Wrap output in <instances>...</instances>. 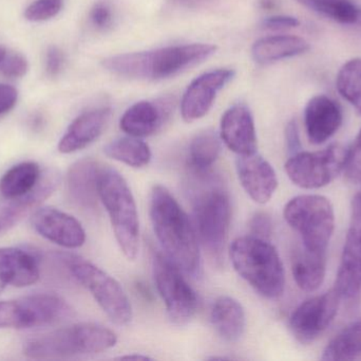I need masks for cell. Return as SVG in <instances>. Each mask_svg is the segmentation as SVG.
Segmentation results:
<instances>
[{"label":"cell","mask_w":361,"mask_h":361,"mask_svg":"<svg viewBox=\"0 0 361 361\" xmlns=\"http://www.w3.org/2000/svg\"><path fill=\"white\" fill-rule=\"evenodd\" d=\"M106 156L133 169L147 167L152 160L149 146L141 138L123 137L112 140L104 148Z\"/></svg>","instance_id":"28"},{"label":"cell","mask_w":361,"mask_h":361,"mask_svg":"<svg viewBox=\"0 0 361 361\" xmlns=\"http://www.w3.org/2000/svg\"><path fill=\"white\" fill-rule=\"evenodd\" d=\"M59 184V174L54 170H47L37 186L25 196L6 199L0 205V235L16 226L34 208L50 197Z\"/></svg>","instance_id":"19"},{"label":"cell","mask_w":361,"mask_h":361,"mask_svg":"<svg viewBox=\"0 0 361 361\" xmlns=\"http://www.w3.org/2000/svg\"><path fill=\"white\" fill-rule=\"evenodd\" d=\"M65 63V57L61 49L57 47H50L46 55L47 73L50 76H56L61 73Z\"/></svg>","instance_id":"38"},{"label":"cell","mask_w":361,"mask_h":361,"mask_svg":"<svg viewBox=\"0 0 361 361\" xmlns=\"http://www.w3.org/2000/svg\"><path fill=\"white\" fill-rule=\"evenodd\" d=\"M345 178L350 184H361V129L351 148L347 150Z\"/></svg>","instance_id":"34"},{"label":"cell","mask_w":361,"mask_h":361,"mask_svg":"<svg viewBox=\"0 0 361 361\" xmlns=\"http://www.w3.org/2000/svg\"><path fill=\"white\" fill-rule=\"evenodd\" d=\"M90 17L95 27L99 29H105L111 23L112 13L106 4H99L93 6Z\"/></svg>","instance_id":"40"},{"label":"cell","mask_w":361,"mask_h":361,"mask_svg":"<svg viewBox=\"0 0 361 361\" xmlns=\"http://www.w3.org/2000/svg\"><path fill=\"white\" fill-rule=\"evenodd\" d=\"M42 173L35 162H23L11 167L0 179V194L6 199H18L31 192Z\"/></svg>","instance_id":"27"},{"label":"cell","mask_w":361,"mask_h":361,"mask_svg":"<svg viewBox=\"0 0 361 361\" xmlns=\"http://www.w3.org/2000/svg\"><path fill=\"white\" fill-rule=\"evenodd\" d=\"M63 0H36L27 6L25 18L31 21H44L56 16L63 8Z\"/></svg>","instance_id":"33"},{"label":"cell","mask_w":361,"mask_h":361,"mask_svg":"<svg viewBox=\"0 0 361 361\" xmlns=\"http://www.w3.org/2000/svg\"><path fill=\"white\" fill-rule=\"evenodd\" d=\"M97 188L121 251L135 261L140 251V220L131 189L116 169L105 165L99 167Z\"/></svg>","instance_id":"5"},{"label":"cell","mask_w":361,"mask_h":361,"mask_svg":"<svg viewBox=\"0 0 361 361\" xmlns=\"http://www.w3.org/2000/svg\"><path fill=\"white\" fill-rule=\"evenodd\" d=\"M27 61L21 54H10L0 63V72L6 78H16L25 76L27 71Z\"/></svg>","instance_id":"35"},{"label":"cell","mask_w":361,"mask_h":361,"mask_svg":"<svg viewBox=\"0 0 361 361\" xmlns=\"http://www.w3.org/2000/svg\"><path fill=\"white\" fill-rule=\"evenodd\" d=\"M154 283L173 324L184 326L197 313V294L183 276V271L166 256L154 254L152 261Z\"/></svg>","instance_id":"10"},{"label":"cell","mask_w":361,"mask_h":361,"mask_svg":"<svg viewBox=\"0 0 361 361\" xmlns=\"http://www.w3.org/2000/svg\"><path fill=\"white\" fill-rule=\"evenodd\" d=\"M6 49L4 48V47H0V63H1L2 59L6 57Z\"/></svg>","instance_id":"44"},{"label":"cell","mask_w":361,"mask_h":361,"mask_svg":"<svg viewBox=\"0 0 361 361\" xmlns=\"http://www.w3.org/2000/svg\"><path fill=\"white\" fill-rule=\"evenodd\" d=\"M210 321L216 332L229 343L239 341L245 332V311L241 303L231 297H219L214 301Z\"/></svg>","instance_id":"24"},{"label":"cell","mask_w":361,"mask_h":361,"mask_svg":"<svg viewBox=\"0 0 361 361\" xmlns=\"http://www.w3.org/2000/svg\"><path fill=\"white\" fill-rule=\"evenodd\" d=\"M334 290L347 300L361 292V193L352 201L351 220Z\"/></svg>","instance_id":"13"},{"label":"cell","mask_w":361,"mask_h":361,"mask_svg":"<svg viewBox=\"0 0 361 361\" xmlns=\"http://www.w3.org/2000/svg\"><path fill=\"white\" fill-rule=\"evenodd\" d=\"M235 74L233 69H216L193 80L180 101V114L184 121L193 122L206 116L218 93L233 80Z\"/></svg>","instance_id":"14"},{"label":"cell","mask_w":361,"mask_h":361,"mask_svg":"<svg viewBox=\"0 0 361 361\" xmlns=\"http://www.w3.org/2000/svg\"><path fill=\"white\" fill-rule=\"evenodd\" d=\"M110 116V108H97L78 116L59 141V152L71 154L90 146L105 131Z\"/></svg>","instance_id":"21"},{"label":"cell","mask_w":361,"mask_h":361,"mask_svg":"<svg viewBox=\"0 0 361 361\" xmlns=\"http://www.w3.org/2000/svg\"><path fill=\"white\" fill-rule=\"evenodd\" d=\"M231 222L228 193L220 186L202 189L193 201V225L209 258L222 263Z\"/></svg>","instance_id":"6"},{"label":"cell","mask_w":361,"mask_h":361,"mask_svg":"<svg viewBox=\"0 0 361 361\" xmlns=\"http://www.w3.org/2000/svg\"><path fill=\"white\" fill-rule=\"evenodd\" d=\"M286 146L288 150L293 155L298 153L300 150V137H299L298 126H297L296 121H290L286 129Z\"/></svg>","instance_id":"41"},{"label":"cell","mask_w":361,"mask_h":361,"mask_svg":"<svg viewBox=\"0 0 361 361\" xmlns=\"http://www.w3.org/2000/svg\"><path fill=\"white\" fill-rule=\"evenodd\" d=\"M212 44H188L156 50L124 53L103 59L110 73L130 80H163L209 59L216 53Z\"/></svg>","instance_id":"2"},{"label":"cell","mask_w":361,"mask_h":361,"mask_svg":"<svg viewBox=\"0 0 361 361\" xmlns=\"http://www.w3.org/2000/svg\"><path fill=\"white\" fill-rule=\"evenodd\" d=\"M150 220L164 254L183 273L197 276L201 252L195 225L177 199L164 186H154L150 194Z\"/></svg>","instance_id":"1"},{"label":"cell","mask_w":361,"mask_h":361,"mask_svg":"<svg viewBox=\"0 0 361 361\" xmlns=\"http://www.w3.org/2000/svg\"><path fill=\"white\" fill-rule=\"evenodd\" d=\"M305 38L296 35H273L257 40L252 48V59L260 65L303 54L310 50Z\"/></svg>","instance_id":"26"},{"label":"cell","mask_w":361,"mask_h":361,"mask_svg":"<svg viewBox=\"0 0 361 361\" xmlns=\"http://www.w3.org/2000/svg\"><path fill=\"white\" fill-rule=\"evenodd\" d=\"M71 307L55 295L38 294L0 301L1 329H33L52 326L71 315Z\"/></svg>","instance_id":"9"},{"label":"cell","mask_w":361,"mask_h":361,"mask_svg":"<svg viewBox=\"0 0 361 361\" xmlns=\"http://www.w3.org/2000/svg\"><path fill=\"white\" fill-rule=\"evenodd\" d=\"M221 140L238 156L257 153L256 126L254 117L245 105H233L224 112L221 119Z\"/></svg>","instance_id":"17"},{"label":"cell","mask_w":361,"mask_h":361,"mask_svg":"<svg viewBox=\"0 0 361 361\" xmlns=\"http://www.w3.org/2000/svg\"><path fill=\"white\" fill-rule=\"evenodd\" d=\"M221 154V137L216 131L197 134L189 146V165L197 175H205Z\"/></svg>","instance_id":"29"},{"label":"cell","mask_w":361,"mask_h":361,"mask_svg":"<svg viewBox=\"0 0 361 361\" xmlns=\"http://www.w3.org/2000/svg\"><path fill=\"white\" fill-rule=\"evenodd\" d=\"M229 256L238 275L267 299L282 296L286 288L283 264L276 248L267 239L241 237L229 247Z\"/></svg>","instance_id":"3"},{"label":"cell","mask_w":361,"mask_h":361,"mask_svg":"<svg viewBox=\"0 0 361 361\" xmlns=\"http://www.w3.org/2000/svg\"><path fill=\"white\" fill-rule=\"evenodd\" d=\"M341 106L324 95H318L307 102L305 124L307 137L313 144H322L332 138L343 124Z\"/></svg>","instance_id":"18"},{"label":"cell","mask_w":361,"mask_h":361,"mask_svg":"<svg viewBox=\"0 0 361 361\" xmlns=\"http://www.w3.org/2000/svg\"><path fill=\"white\" fill-rule=\"evenodd\" d=\"M283 214L286 223L300 235L305 249L326 252L335 227L334 208L326 197H294L286 203Z\"/></svg>","instance_id":"7"},{"label":"cell","mask_w":361,"mask_h":361,"mask_svg":"<svg viewBox=\"0 0 361 361\" xmlns=\"http://www.w3.org/2000/svg\"><path fill=\"white\" fill-rule=\"evenodd\" d=\"M336 87L343 99L347 100L361 114V59H350L337 74Z\"/></svg>","instance_id":"32"},{"label":"cell","mask_w":361,"mask_h":361,"mask_svg":"<svg viewBox=\"0 0 361 361\" xmlns=\"http://www.w3.org/2000/svg\"><path fill=\"white\" fill-rule=\"evenodd\" d=\"M31 223L36 232L61 247L76 249L86 242V232L82 224L73 216L55 208L36 210Z\"/></svg>","instance_id":"15"},{"label":"cell","mask_w":361,"mask_h":361,"mask_svg":"<svg viewBox=\"0 0 361 361\" xmlns=\"http://www.w3.org/2000/svg\"><path fill=\"white\" fill-rule=\"evenodd\" d=\"M101 165L91 158L76 161L67 174V191L78 207L95 210L99 201L97 178Z\"/></svg>","instance_id":"23"},{"label":"cell","mask_w":361,"mask_h":361,"mask_svg":"<svg viewBox=\"0 0 361 361\" xmlns=\"http://www.w3.org/2000/svg\"><path fill=\"white\" fill-rule=\"evenodd\" d=\"M361 358V320L341 331L324 350L322 360H354Z\"/></svg>","instance_id":"30"},{"label":"cell","mask_w":361,"mask_h":361,"mask_svg":"<svg viewBox=\"0 0 361 361\" xmlns=\"http://www.w3.org/2000/svg\"><path fill=\"white\" fill-rule=\"evenodd\" d=\"M337 23L354 25L361 21V8L350 0H297Z\"/></svg>","instance_id":"31"},{"label":"cell","mask_w":361,"mask_h":361,"mask_svg":"<svg viewBox=\"0 0 361 361\" xmlns=\"http://www.w3.org/2000/svg\"><path fill=\"white\" fill-rule=\"evenodd\" d=\"M250 229L252 237L269 241L273 235V222L271 216L263 212L255 214L250 220Z\"/></svg>","instance_id":"36"},{"label":"cell","mask_w":361,"mask_h":361,"mask_svg":"<svg viewBox=\"0 0 361 361\" xmlns=\"http://www.w3.org/2000/svg\"><path fill=\"white\" fill-rule=\"evenodd\" d=\"M37 259L19 248H0V292L8 288H27L39 280Z\"/></svg>","instance_id":"22"},{"label":"cell","mask_w":361,"mask_h":361,"mask_svg":"<svg viewBox=\"0 0 361 361\" xmlns=\"http://www.w3.org/2000/svg\"><path fill=\"white\" fill-rule=\"evenodd\" d=\"M347 150L341 144H332L317 152H298L286 163V172L299 188L313 190L328 186L343 172Z\"/></svg>","instance_id":"11"},{"label":"cell","mask_w":361,"mask_h":361,"mask_svg":"<svg viewBox=\"0 0 361 361\" xmlns=\"http://www.w3.org/2000/svg\"><path fill=\"white\" fill-rule=\"evenodd\" d=\"M300 25L298 18L294 16H288V15H276V16L267 17L262 23L263 27L267 30L273 31H280V30L293 29Z\"/></svg>","instance_id":"37"},{"label":"cell","mask_w":361,"mask_h":361,"mask_svg":"<svg viewBox=\"0 0 361 361\" xmlns=\"http://www.w3.org/2000/svg\"><path fill=\"white\" fill-rule=\"evenodd\" d=\"M235 170L242 188L259 205L271 201L278 188V178L271 163L261 155L238 156Z\"/></svg>","instance_id":"16"},{"label":"cell","mask_w":361,"mask_h":361,"mask_svg":"<svg viewBox=\"0 0 361 361\" xmlns=\"http://www.w3.org/2000/svg\"><path fill=\"white\" fill-rule=\"evenodd\" d=\"M120 360H148L152 358L148 356L141 355V354H131V355L121 356Z\"/></svg>","instance_id":"43"},{"label":"cell","mask_w":361,"mask_h":361,"mask_svg":"<svg viewBox=\"0 0 361 361\" xmlns=\"http://www.w3.org/2000/svg\"><path fill=\"white\" fill-rule=\"evenodd\" d=\"M339 300L341 297L332 290L299 305L290 319L295 338L303 345H309L324 334L336 317Z\"/></svg>","instance_id":"12"},{"label":"cell","mask_w":361,"mask_h":361,"mask_svg":"<svg viewBox=\"0 0 361 361\" xmlns=\"http://www.w3.org/2000/svg\"><path fill=\"white\" fill-rule=\"evenodd\" d=\"M68 269L82 284L110 320L118 326H127L133 320V307L124 288L109 273L92 263L71 256Z\"/></svg>","instance_id":"8"},{"label":"cell","mask_w":361,"mask_h":361,"mask_svg":"<svg viewBox=\"0 0 361 361\" xmlns=\"http://www.w3.org/2000/svg\"><path fill=\"white\" fill-rule=\"evenodd\" d=\"M292 271L300 290L312 292L324 283L326 271V252H313L303 246L293 251Z\"/></svg>","instance_id":"25"},{"label":"cell","mask_w":361,"mask_h":361,"mask_svg":"<svg viewBox=\"0 0 361 361\" xmlns=\"http://www.w3.org/2000/svg\"><path fill=\"white\" fill-rule=\"evenodd\" d=\"M171 112V103L166 99L159 102H137L124 112L120 127L131 137H148L161 129Z\"/></svg>","instance_id":"20"},{"label":"cell","mask_w":361,"mask_h":361,"mask_svg":"<svg viewBox=\"0 0 361 361\" xmlns=\"http://www.w3.org/2000/svg\"><path fill=\"white\" fill-rule=\"evenodd\" d=\"M18 93L10 85L0 84V117L10 112L17 102Z\"/></svg>","instance_id":"39"},{"label":"cell","mask_w":361,"mask_h":361,"mask_svg":"<svg viewBox=\"0 0 361 361\" xmlns=\"http://www.w3.org/2000/svg\"><path fill=\"white\" fill-rule=\"evenodd\" d=\"M218 0H175L176 4L187 8H205L216 4Z\"/></svg>","instance_id":"42"},{"label":"cell","mask_w":361,"mask_h":361,"mask_svg":"<svg viewBox=\"0 0 361 361\" xmlns=\"http://www.w3.org/2000/svg\"><path fill=\"white\" fill-rule=\"evenodd\" d=\"M114 331L95 324H78L34 337L25 343L23 354L31 360H57L92 355L116 347Z\"/></svg>","instance_id":"4"}]
</instances>
